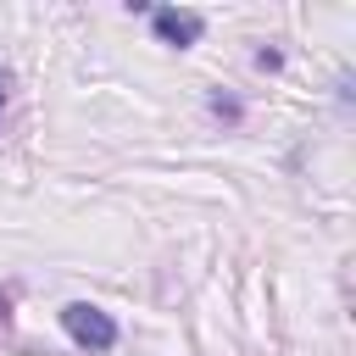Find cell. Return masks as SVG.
Listing matches in <instances>:
<instances>
[{
  "instance_id": "cell-1",
  "label": "cell",
  "mask_w": 356,
  "mask_h": 356,
  "mask_svg": "<svg viewBox=\"0 0 356 356\" xmlns=\"http://www.w3.org/2000/svg\"><path fill=\"white\" fill-rule=\"evenodd\" d=\"M61 328H67L72 345H83V350H111V345H117V323H111L100 306H89V300L61 306Z\"/></svg>"
},
{
  "instance_id": "cell-2",
  "label": "cell",
  "mask_w": 356,
  "mask_h": 356,
  "mask_svg": "<svg viewBox=\"0 0 356 356\" xmlns=\"http://www.w3.org/2000/svg\"><path fill=\"white\" fill-rule=\"evenodd\" d=\"M150 22H156V33H161L167 44H178V50H184V44H195V39H200V28H206V22H200V11H172V6H156V11H150Z\"/></svg>"
},
{
  "instance_id": "cell-3",
  "label": "cell",
  "mask_w": 356,
  "mask_h": 356,
  "mask_svg": "<svg viewBox=\"0 0 356 356\" xmlns=\"http://www.w3.org/2000/svg\"><path fill=\"white\" fill-rule=\"evenodd\" d=\"M6 89H11V72L0 67V111H6Z\"/></svg>"
},
{
  "instance_id": "cell-4",
  "label": "cell",
  "mask_w": 356,
  "mask_h": 356,
  "mask_svg": "<svg viewBox=\"0 0 356 356\" xmlns=\"http://www.w3.org/2000/svg\"><path fill=\"white\" fill-rule=\"evenodd\" d=\"M0 317H6V295H0Z\"/></svg>"
}]
</instances>
